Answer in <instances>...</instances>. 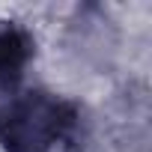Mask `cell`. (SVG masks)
I'll use <instances>...</instances> for the list:
<instances>
[{
    "instance_id": "6da1fadb",
    "label": "cell",
    "mask_w": 152,
    "mask_h": 152,
    "mask_svg": "<svg viewBox=\"0 0 152 152\" xmlns=\"http://www.w3.org/2000/svg\"><path fill=\"white\" fill-rule=\"evenodd\" d=\"M75 116H78L75 107L66 102L48 96H30L6 113L3 134L15 152H45L75 125Z\"/></svg>"
},
{
    "instance_id": "7a4b0ae2",
    "label": "cell",
    "mask_w": 152,
    "mask_h": 152,
    "mask_svg": "<svg viewBox=\"0 0 152 152\" xmlns=\"http://www.w3.org/2000/svg\"><path fill=\"white\" fill-rule=\"evenodd\" d=\"M30 42L18 30H0V78L3 75H18V69L27 63Z\"/></svg>"
}]
</instances>
